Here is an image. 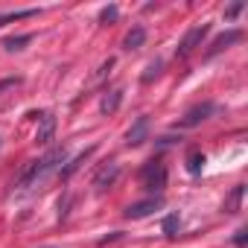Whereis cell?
Segmentation results:
<instances>
[{"label": "cell", "mask_w": 248, "mask_h": 248, "mask_svg": "<svg viewBox=\"0 0 248 248\" xmlns=\"http://www.w3.org/2000/svg\"><path fill=\"white\" fill-rule=\"evenodd\" d=\"M187 170H190V175H199V172L204 170V155H202L199 149H193V152L187 155Z\"/></svg>", "instance_id": "15"}, {"label": "cell", "mask_w": 248, "mask_h": 248, "mask_svg": "<svg viewBox=\"0 0 248 248\" xmlns=\"http://www.w3.org/2000/svg\"><path fill=\"white\" fill-rule=\"evenodd\" d=\"M242 196H245V187H242V184H236V187L231 190L228 202H225V210H228V213H236V210H239V202H242Z\"/></svg>", "instance_id": "13"}, {"label": "cell", "mask_w": 248, "mask_h": 248, "mask_svg": "<svg viewBox=\"0 0 248 248\" xmlns=\"http://www.w3.org/2000/svg\"><path fill=\"white\" fill-rule=\"evenodd\" d=\"M146 135H149V117H138L135 126H132L129 135H126V143H129V146H140V143L146 140Z\"/></svg>", "instance_id": "7"}, {"label": "cell", "mask_w": 248, "mask_h": 248, "mask_svg": "<svg viewBox=\"0 0 248 248\" xmlns=\"http://www.w3.org/2000/svg\"><path fill=\"white\" fill-rule=\"evenodd\" d=\"M64 161H67V149H64V146H56V149H50V152H47V155L38 161V181H41L47 172H53L59 164H64Z\"/></svg>", "instance_id": "4"}, {"label": "cell", "mask_w": 248, "mask_h": 248, "mask_svg": "<svg viewBox=\"0 0 248 248\" xmlns=\"http://www.w3.org/2000/svg\"><path fill=\"white\" fill-rule=\"evenodd\" d=\"M117 178H120V164L117 161H105V167L93 175V187L96 190H108V187H114Z\"/></svg>", "instance_id": "5"}, {"label": "cell", "mask_w": 248, "mask_h": 248, "mask_svg": "<svg viewBox=\"0 0 248 248\" xmlns=\"http://www.w3.org/2000/svg\"><path fill=\"white\" fill-rule=\"evenodd\" d=\"M207 32H210V24H199V27L187 30V35H184L181 44L175 47V59H187L190 53H196V50L202 47V41L207 38Z\"/></svg>", "instance_id": "1"}, {"label": "cell", "mask_w": 248, "mask_h": 248, "mask_svg": "<svg viewBox=\"0 0 248 248\" xmlns=\"http://www.w3.org/2000/svg\"><path fill=\"white\" fill-rule=\"evenodd\" d=\"M91 155H93V149H85V152H82L79 158H73V161H70V164H67V167L62 170V178L67 181V178H70V175H73V172H76V170H79V167H82V164H85V161L91 158Z\"/></svg>", "instance_id": "12"}, {"label": "cell", "mask_w": 248, "mask_h": 248, "mask_svg": "<svg viewBox=\"0 0 248 248\" xmlns=\"http://www.w3.org/2000/svg\"><path fill=\"white\" fill-rule=\"evenodd\" d=\"M239 38H242V32H239V30H228L225 35H219V38H216V41L210 44V50H207V56H216V53H222V50H228V47H231V44H236Z\"/></svg>", "instance_id": "9"}, {"label": "cell", "mask_w": 248, "mask_h": 248, "mask_svg": "<svg viewBox=\"0 0 248 248\" xmlns=\"http://www.w3.org/2000/svg\"><path fill=\"white\" fill-rule=\"evenodd\" d=\"M164 204V199L161 196H152V199H146V202H138V204H129V210H126V216L129 219H143V216H149V213H155L158 207Z\"/></svg>", "instance_id": "6"}, {"label": "cell", "mask_w": 248, "mask_h": 248, "mask_svg": "<svg viewBox=\"0 0 248 248\" xmlns=\"http://www.w3.org/2000/svg\"><path fill=\"white\" fill-rule=\"evenodd\" d=\"M233 245H239V248L245 245V231H236V236H233Z\"/></svg>", "instance_id": "22"}, {"label": "cell", "mask_w": 248, "mask_h": 248, "mask_svg": "<svg viewBox=\"0 0 248 248\" xmlns=\"http://www.w3.org/2000/svg\"><path fill=\"white\" fill-rule=\"evenodd\" d=\"M38 15V9H21V12H3L0 15V27H6L9 21H21V18H32Z\"/></svg>", "instance_id": "16"}, {"label": "cell", "mask_w": 248, "mask_h": 248, "mask_svg": "<svg viewBox=\"0 0 248 248\" xmlns=\"http://www.w3.org/2000/svg\"><path fill=\"white\" fill-rule=\"evenodd\" d=\"M140 178H143V187H146V190L161 193V190H164V184H167V170H164V164L152 161V164H146V167H143Z\"/></svg>", "instance_id": "2"}, {"label": "cell", "mask_w": 248, "mask_h": 248, "mask_svg": "<svg viewBox=\"0 0 248 248\" xmlns=\"http://www.w3.org/2000/svg\"><path fill=\"white\" fill-rule=\"evenodd\" d=\"M146 41V30L143 27H132V32L123 38V50H140Z\"/></svg>", "instance_id": "11"}, {"label": "cell", "mask_w": 248, "mask_h": 248, "mask_svg": "<svg viewBox=\"0 0 248 248\" xmlns=\"http://www.w3.org/2000/svg\"><path fill=\"white\" fill-rule=\"evenodd\" d=\"M99 21H102V24H108V21H117V6H105V9L99 12Z\"/></svg>", "instance_id": "19"}, {"label": "cell", "mask_w": 248, "mask_h": 248, "mask_svg": "<svg viewBox=\"0 0 248 248\" xmlns=\"http://www.w3.org/2000/svg\"><path fill=\"white\" fill-rule=\"evenodd\" d=\"M175 231H178V216L172 213V216L164 219V233H167V236H175Z\"/></svg>", "instance_id": "18"}, {"label": "cell", "mask_w": 248, "mask_h": 248, "mask_svg": "<svg viewBox=\"0 0 248 248\" xmlns=\"http://www.w3.org/2000/svg\"><path fill=\"white\" fill-rule=\"evenodd\" d=\"M30 41H32V32H24V35H12V38H6L3 47H6L9 53H15V50H24V44H30Z\"/></svg>", "instance_id": "14"}, {"label": "cell", "mask_w": 248, "mask_h": 248, "mask_svg": "<svg viewBox=\"0 0 248 248\" xmlns=\"http://www.w3.org/2000/svg\"><path fill=\"white\" fill-rule=\"evenodd\" d=\"M38 120H41L38 123V143H50L53 135H56V114L53 111H44Z\"/></svg>", "instance_id": "8"}, {"label": "cell", "mask_w": 248, "mask_h": 248, "mask_svg": "<svg viewBox=\"0 0 248 248\" xmlns=\"http://www.w3.org/2000/svg\"><path fill=\"white\" fill-rule=\"evenodd\" d=\"M242 9H245V3H233V6H228V9H225V18L231 21V18H236Z\"/></svg>", "instance_id": "20"}, {"label": "cell", "mask_w": 248, "mask_h": 248, "mask_svg": "<svg viewBox=\"0 0 248 248\" xmlns=\"http://www.w3.org/2000/svg\"><path fill=\"white\" fill-rule=\"evenodd\" d=\"M161 70H164V62H161V59L149 62V64H146V73L140 76V79H143V85H149L152 79H158V76H161Z\"/></svg>", "instance_id": "17"}, {"label": "cell", "mask_w": 248, "mask_h": 248, "mask_svg": "<svg viewBox=\"0 0 248 248\" xmlns=\"http://www.w3.org/2000/svg\"><path fill=\"white\" fill-rule=\"evenodd\" d=\"M120 102H123V91H120V88H111V91L102 96V102H99V111L108 117V114H114V111L120 108Z\"/></svg>", "instance_id": "10"}, {"label": "cell", "mask_w": 248, "mask_h": 248, "mask_svg": "<svg viewBox=\"0 0 248 248\" xmlns=\"http://www.w3.org/2000/svg\"><path fill=\"white\" fill-rule=\"evenodd\" d=\"M216 114V102H202V105H193L187 114H184V120L178 123L181 129H193V126H199V123H204V120H210Z\"/></svg>", "instance_id": "3"}, {"label": "cell", "mask_w": 248, "mask_h": 248, "mask_svg": "<svg viewBox=\"0 0 248 248\" xmlns=\"http://www.w3.org/2000/svg\"><path fill=\"white\" fill-rule=\"evenodd\" d=\"M21 79L18 76H12V79H0V91H6V88H12V85H18Z\"/></svg>", "instance_id": "21"}]
</instances>
